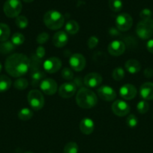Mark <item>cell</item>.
<instances>
[{"mask_svg":"<svg viewBox=\"0 0 153 153\" xmlns=\"http://www.w3.org/2000/svg\"><path fill=\"white\" fill-rule=\"evenodd\" d=\"M30 60L26 55L20 53L12 54L7 58L4 64L5 70L10 76L21 77L28 72Z\"/></svg>","mask_w":153,"mask_h":153,"instance_id":"cell-1","label":"cell"},{"mask_svg":"<svg viewBox=\"0 0 153 153\" xmlns=\"http://www.w3.org/2000/svg\"><path fill=\"white\" fill-rule=\"evenodd\" d=\"M76 102L81 108L90 109L97 105L98 97L95 94L88 88H81L76 93Z\"/></svg>","mask_w":153,"mask_h":153,"instance_id":"cell-2","label":"cell"},{"mask_svg":"<svg viewBox=\"0 0 153 153\" xmlns=\"http://www.w3.org/2000/svg\"><path fill=\"white\" fill-rule=\"evenodd\" d=\"M44 22L49 29L58 30L64 25V18L63 15L57 10H48L44 16Z\"/></svg>","mask_w":153,"mask_h":153,"instance_id":"cell-3","label":"cell"},{"mask_svg":"<svg viewBox=\"0 0 153 153\" xmlns=\"http://www.w3.org/2000/svg\"><path fill=\"white\" fill-rule=\"evenodd\" d=\"M136 33L140 38L148 40L153 35V19H143L138 22Z\"/></svg>","mask_w":153,"mask_h":153,"instance_id":"cell-4","label":"cell"},{"mask_svg":"<svg viewBox=\"0 0 153 153\" xmlns=\"http://www.w3.org/2000/svg\"><path fill=\"white\" fill-rule=\"evenodd\" d=\"M27 100L30 107L34 111H39L44 106V97L40 91L38 90H32L28 92Z\"/></svg>","mask_w":153,"mask_h":153,"instance_id":"cell-5","label":"cell"},{"mask_svg":"<svg viewBox=\"0 0 153 153\" xmlns=\"http://www.w3.org/2000/svg\"><path fill=\"white\" fill-rule=\"evenodd\" d=\"M22 8V3L20 0H7L3 6L4 14L9 18L17 17Z\"/></svg>","mask_w":153,"mask_h":153,"instance_id":"cell-6","label":"cell"},{"mask_svg":"<svg viewBox=\"0 0 153 153\" xmlns=\"http://www.w3.org/2000/svg\"><path fill=\"white\" fill-rule=\"evenodd\" d=\"M133 19L128 13H120L116 19V28L119 31H127L132 27Z\"/></svg>","mask_w":153,"mask_h":153,"instance_id":"cell-7","label":"cell"},{"mask_svg":"<svg viewBox=\"0 0 153 153\" xmlns=\"http://www.w3.org/2000/svg\"><path fill=\"white\" fill-rule=\"evenodd\" d=\"M69 64L73 70L80 72L83 70L86 64L85 57L80 53H74L70 56L69 59Z\"/></svg>","mask_w":153,"mask_h":153,"instance_id":"cell-8","label":"cell"},{"mask_svg":"<svg viewBox=\"0 0 153 153\" xmlns=\"http://www.w3.org/2000/svg\"><path fill=\"white\" fill-rule=\"evenodd\" d=\"M112 111L114 114L118 117H124L130 112V106L126 102L118 100L113 102L112 105Z\"/></svg>","mask_w":153,"mask_h":153,"instance_id":"cell-9","label":"cell"},{"mask_svg":"<svg viewBox=\"0 0 153 153\" xmlns=\"http://www.w3.org/2000/svg\"><path fill=\"white\" fill-rule=\"evenodd\" d=\"M39 86L42 92L48 96H52L55 94L58 90L56 82L52 79H44L40 82Z\"/></svg>","mask_w":153,"mask_h":153,"instance_id":"cell-10","label":"cell"},{"mask_svg":"<svg viewBox=\"0 0 153 153\" xmlns=\"http://www.w3.org/2000/svg\"><path fill=\"white\" fill-rule=\"evenodd\" d=\"M44 69L48 73H55L58 72L62 67L61 60L56 57H51L47 58L44 62Z\"/></svg>","mask_w":153,"mask_h":153,"instance_id":"cell-11","label":"cell"},{"mask_svg":"<svg viewBox=\"0 0 153 153\" xmlns=\"http://www.w3.org/2000/svg\"><path fill=\"white\" fill-rule=\"evenodd\" d=\"M76 91V85L74 82H65L58 88V95L64 99L73 97Z\"/></svg>","mask_w":153,"mask_h":153,"instance_id":"cell-12","label":"cell"},{"mask_svg":"<svg viewBox=\"0 0 153 153\" xmlns=\"http://www.w3.org/2000/svg\"><path fill=\"white\" fill-rule=\"evenodd\" d=\"M97 93L99 97L104 101H113L116 98V93L114 91L113 88L110 86H106V85H104L98 88V89L97 90Z\"/></svg>","mask_w":153,"mask_h":153,"instance_id":"cell-13","label":"cell"},{"mask_svg":"<svg viewBox=\"0 0 153 153\" xmlns=\"http://www.w3.org/2000/svg\"><path fill=\"white\" fill-rule=\"evenodd\" d=\"M102 76L97 73H90L83 79V84L88 88H97L102 83Z\"/></svg>","mask_w":153,"mask_h":153,"instance_id":"cell-14","label":"cell"},{"mask_svg":"<svg viewBox=\"0 0 153 153\" xmlns=\"http://www.w3.org/2000/svg\"><path fill=\"white\" fill-rule=\"evenodd\" d=\"M108 52L112 56H120L125 51V45L121 40H113L108 46Z\"/></svg>","mask_w":153,"mask_h":153,"instance_id":"cell-15","label":"cell"},{"mask_svg":"<svg viewBox=\"0 0 153 153\" xmlns=\"http://www.w3.org/2000/svg\"><path fill=\"white\" fill-rule=\"evenodd\" d=\"M136 88L130 84H125L120 88L119 94L122 98L125 100H133L136 95Z\"/></svg>","mask_w":153,"mask_h":153,"instance_id":"cell-16","label":"cell"},{"mask_svg":"<svg viewBox=\"0 0 153 153\" xmlns=\"http://www.w3.org/2000/svg\"><path fill=\"white\" fill-rule=\"evenodd\" d=\"M68 42V36L65 31H59L52 37V44L57 48H62Z\"/></svg>","mask_w":153,"mask_h":153,"instance_id":"cell-17","label":"cell"},{"mask_svg":"<svg viewBox=\"0 0 153 153\" xmlns=\"http://www.w3.org/2000/svg\"><path fill=\"white\" fill-rule=\"evenodd\" d=\"M140 94L144 100H153V83L145 82L140 88Z\"/></svg>","mask_w":153,"mask_h":153,"instance_id":"cell-18","label":"cell"},{"mask_svg":"<svg viewBox=\"0 0 153 153\" xmlns=\"http://www.w3.org/2000/svg\"><path fill=\"white\" fill-rule=\"evenodd\" d=\"M80 129L84 134H92L94 129V123L92 120L88 117L83 118L80 123Z\"/></svg>","mask_w":153,"mask_h":153,"instance_id":"cell-19","label":"cell"},{"mask_svg":"<svg viewBox=\"0 0 153 153\" xmlns=\"http://www.w3.org/2000/svg\"><path fill=\"white\" fill-rule=\"evenodd\" d=\"M126 71L128 72L130 74H136L139 73L141 70V64L137 60L130 59L126 61L124 64Z\"/></svg>","mask_w":153,"mask_h":153,"instance_id":"cell-20","label":"cell"},{"mask_svg":"<svg viewBox=\"0 0 153 153\" xmlns=\"http://www.w3.org/2000/svg\"><path fill=\"white\" fill-rule=\"evenodd\" d=\"M45 74L41 70H34L32 74V85L37 87L40 85V82L44 79Z\"/></svg>","mask_w":153,"mask_h":153,"instance_id":"cell-21","label":"cell"},{"mask_svg":"<svg viewBox=\"0 0 153 153\" xmlns=\"http://www.w3.org/2000/svg\"><path fill=\"white\" fill-rule=\"evenodd\" d=\"M64 29H65L66 33L74 35V34H76L79 31L80 25L78 22H76V21L70 20L65 24Z\"/></svg>","mask_w":153,"mask_h":153,"instance_id":"cell-22","label":"cell"},{"mask_svg":"<svg viewBox=\"0 0 153 153\" xmlns=\"http://www.w3.org/2000/svg\"><path fill=\"white\" fill-rule=\"evenodd\" d=\"M10 34V30L8 25L5 23L0 22V42L8 40Z\"/></svg>","mask_w":153,"mask_h":153,"instance_id":"cell-23","label":"cell"},{"mask_svg":"<svg viewBox=\"0 0 153 153\" xmlns=\"http://www.w3.org/2000/svg\"><path fill=\"white\" fill-rule=\"evenodd\" d=\"M15 49V46L12 43L11 41L6 40V41L2 42L0 44V53L3 55H7L13 52Z\"/></svg>","mask_w":153,"mask_h":153,"instance_id":"cell-24","label":"cell"},{"mask_svg":"<svg viewBox=\"0 0 153 153\" xmlns=\"http://www.w3.org/2000/svg\"><path fill=\"white\" fill-rule=\"evenodd\" d=\"M11 86V80L9 77L4 75L0 76V93L5 92L10 89Z\"/></svg>","mask_w":153,"mask_h":153,"instance_id":"cell-25","label":"cell"},{"mask_svg":"<svg viewBox=\"0 0 153 153\" xmlns=\"http://www.w3.org/2000/svg\"><path fill=\"white\" fill-rule=\"evenodd\" d=\"M33 117V111L29 108H22L18 113V117L21 120L23 121H27L29 120L32 119V117Z\"/></svg>","mask_w":153,"mask_h":153,"instance_id":"cell-26","label":"cell"},{"mask_svg":"<svg viewBox=\"0 0 153 153\" xmlns=\"http://www.w3.org/2000/svg\"><path fill=\"white\" fill-rule=\"evenodd\" d=\"M14 86L16 90L19 91H23V90L26 89L27 87L28 86V82L24 78H19L16 79L14 83Z\"/></svg>","mask_w":153,"mask_h":153,"instance_id":"cell-27","label":"cell"},{"mask_svg":"<svg viewBox=\"0 0 153 153\" xmlns=\"http://www.w3.org/2000/svg\"><path fill=\"white\" fill-rule=\"evenodd\" d=\"M10 41L12 42L14 45L15 46H20L25 41V37L23 36V34H21V33L16 32L14 33V34L12 35L11 37V40Z\"/></svg>","mask_w":153,"mask_h":153,"instance_id":"cell-28","label":"cell"},{"mask_svg":"<svg viewBox=\"0 0 153 153\" xmlns=\"http://www.w3.org/2000/svg\"><path fill=\"white\" fill-rule=\"evenodd\" d=\"M109 7L112 11L118 12L122 10L123 7V3L122 0H109Z\"/></svg>","mask_w":153,"mask_h":153,"instance_id":"cell-29","label":"cell"},{"mask_svg":"<svg viewBox=\"0 0 153 153\" xmlns=\"http://www.w3.org/2000/svg\"><path fill=\"white\" fill-rule=\"evenodd\" d=\"M125 76L124 70L122 67H116L114 69L112 73V77L116 81H121L124 79Z\"/></svg>","mask_w":153,"mask_h":153,"instance_id":"cell-30","label":"cell"},{"mask_svg":"<svg viewBox=\"0 0 153 153\" xmlns=\"http://www.w3.org/2000/svg\"><path fill=\"white\" fill-rule=\"evenodd\" d=\"M79 147L75 142H69L64 146L63 153H78Z\"/></svg>","mask_w":153,"mask_h":153,"instance_id":"cell-31","label":"cell"},{"mask_svg":"<svg viewBox=\"0 0 153 153\" xmlns=\"http://www.w3.org/2000/svg\"><path fill=\"white\" fill-rule=\"evenodd\" d=\"M15 23L18 28L23 29L28 26V20L25 16H18L15 19Z\"/></svg>","mask_w":153,"mask_h":153,"instance_id":"cell-32","label":"cell"},{"mask_svg":"<svg viewBox=\"0 0 153 153\" xmlns=\"http://www.w3.org/2000/svg\"><path fill=\"white\" fill-rule=\"evenodd\" d=\"M136 109L140 114H146L149 109V104L146 100H142L138 102Z\"/></svg>","mask_w":153,"mask_h":153,"instance_id":"cell-33","label":"cell"},{"mask_svg":"<svg viewBox=\"0 0 153 153\" xmlns=\"http://www.w3.org/2000/svg\"><path fill=\"white\" fill-rule=\"evenodd\" d=\"M126 124L130 128H134L137 126L138 120L134 114H130L126 119Z\"/></svg>","mask_w":153,"mask_h":153,"instance_id":"cell-34","label":"cell"},{"mask_svg":"<svg viewBox=\"0 0 153 153\" xmlns=\"http://www.w3.org/2000/svg\"><path fill=\"white\" fill-rule=\"evenodd\" d=\"M62 77L65 80H71L74 78V73L70 69L64 68L62 71Z\"/></svg>","mask_w":153,"mask_h":153,"instance_id":"cell-35","label":"cell"},{"mask_svg":"<svg viewBox=\"0 0 153 153\" xmlns=\"http://www.w3.org/2000/svg\"><path fill=\"white\" fill-rule=\"evenodd\" d=\"M49 38L50 36L47 33L42 32L38 35L36 40H37V43H38V44H44V43H46V42L48 41Z\"/></svg>","mask_w":153,"mask_h":153,"instance_id":"cell-36","label":"cell"},{"mask_svg":"<svg viewBox=\"0 0 153 153\" xmlns=\"http://www.w3.org/2000/svg\"><path fill=\"white\" fill-rule=\"evenodd\" d=\"M152 16V13L151 10L148 8H144L140 13V16L142 19V20L143 19H151Z\"/></svg>","mask_w":153,"mask_h":153,"instance_id":"cell-37","label":"cell"},{"mask_svg":"<svg viewBox=\"0 0 153 153\" xmlns=\"http://www.w3.org/2000/svg\"><path fill=\"white\" fill-rule=\"evenodd\" d=\"M98 38L96 36H92V37H90L88 38L87 45H88L89 49H94L98 44Z\"/></svg>","mask_w":153,"mask_h":153,"instance_id":"cell-38","label":"cell"},{"mask_svg":"<svg viewBox=\"0 0 153 153\" xmlns=\"http://www.w3.org/2000/svg\"><path fill=\"white\" fill-rule=\"evenodd\" d=\"M35 55L38 59H42L45 55V49L43 46H40L37 48L35 52Z\"/></svg>","mask_w":153,"mask_h":153,"instance_id":"cell-39","label":"cell"},{"mask_svg":"<svg viewBox=\"0 0 153 153\" xmlns=\"http://www.w3.org/2000/svg\"><path fill=\"white\" fill-rule=\"evenodd\" d=\"M143 75L146 78H152L153 76V70L151 68H146L143 72Z\"/></svg>","mask_w":153,"mask_h":153,"instance_id":"cell-40","label":"cell"},{"mask_svg":"<svg viewBox=\"0 0 153 153\" xmlns=\"http://www.w3.org/2000/svg\"><path fill=\"white\" fill-rule=\"evenodd\" d=\"M146 49L150 53L153 54V39L148 40L146 43Z\"/></svg>","mask_w":153,"mask_h":153,"instance_id":"cell-41","label":"cell"},{"mask_svg":"<svg viewBox=\"0 0 153 153\" xmlns=\"http://www.w3.org/2000/svg\"><path fill=\"white\" fill-rule=\"evenodd\" d=\"M109 34L111 36H118L119 35V31L116 28H110L109 30Z\"/></svg>","mask_w":153,"mask_h":153,"instance_id":"cell-42","label":"cell"},{"mask_svg":"<svg viewBox=\"0 0 153 153\" xmlns=\"http://www.w3.org/2000/svg\"><path fill=\"white\" fill-rule=\"evenodd\" d=\"M22 1H25V2H27V3H28V2H32V1H34V0H22Z\"/></svg>","mask_w":153,"mask_h":153,"instance_id":"cell-43","label":"cell"},{"mask_svg":"<svg viewBox=\"0 0 153 153\" xmlns=\"http://www.w3.org/2000/svg\"><path fill=\"white\" fill-rule=\"evenodd\" d=\"M2 68V64H1V63H0V72H1Z\"/></svg>","mask_w":153,"mask_h":153,"instance_id":"cell-44","label":"cell"},{"mask_svg":"<svg viewBox=\"0 0 153 153\" xmlns=\"http://www.w3.org/2000/svg\"><path fill=\"white\" fill-rule=\"evenodd\" d=\"M24 153H32V152H25Z\"/></svg>","mask_w":153,"mask_h":153,"instance_id":"cell-45","label":"cell"}]
</instances>
